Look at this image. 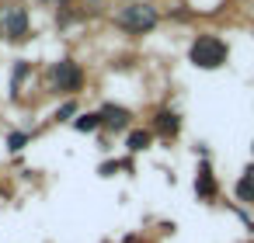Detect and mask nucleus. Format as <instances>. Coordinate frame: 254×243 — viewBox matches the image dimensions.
Listing matches in <instances>:
<instances>
[{"label":"nucleus","mask_w":254,"mask_h":243,"mask_svg":"<svg viewBox=\"0 0 254 243\" xmlns=\"http://www.w3.org/2000/svg\"><path fill=\"white\" fill-rule=\"evenodd\" d=\"M115 21L126 32H132V35H143V32H153L157 28V7L153 4H126L115 14Z\"/></svg>","instance_id":"f257e3e1"},{"label":"nucleus","mask_w":254,"mask_h":243,"mask_svg":"<svg viewBox=\"0 0 254 243\" xmlns=\"http://www.w3.org/2000/svg\"><path fill=\"white\" fill-rule=\"evenodd\" d=\"M191 59H195L198 66L212 70V66H219V63L226 59V46H223L216 35H202V39L191 46Z\"/></svg>","instance_id":"f03ea898"},{"label":"nucleus","mask_w":254,"mask_h":243,"mask_svg":"<svg viewBox=\"0 0 254 243\" xmlns=\"http://www.w3.org/2000/svg\"><path fill=\"white\" fill-rule=\"evenodd\" d=\"M0 32H4L7 39H14V42H21L25 35H28V14H25V7H4L0 11Z\"/></svg>","instance_id":"7ed1b4c3"},{"label":"nucleus","mask_w":254,"mask_h":243,"mask_svg":"<svg viewBox=\"0 0 254 243\" xmlns=\"http://www.w3.org/2000/svg\"><path fill=\"white\" fill-rule=\"evenodd\" d=\"M53 77H56V87H60L63 94H73V91H80V84H84V73H80V66H77V63H70V59L56 63Z\"/></svg>","instance_id":"20e7f679"},{"label":"nucleus","mask_w":254,"mask_h":243,"mask_svg":"<svg viewBox=\"0 0 254 243\" xmlns=\"http://www.w3.org/2000/svg\"><path fill=\"white\" fill-rule=\"evenodd\" d=\"M101 115H105V122L115 125V129H126V125H129V111H126V108H105Z\"/></svg>","instance_id":"39448f33"},{"label":"nucleus","mask_w":254,"mask_h":243,"mask_svg":"<svg viewBox=\"0 0 254 243\" xmlns=\"http://www.w3.org/2000/svg\"><path fill=\"white\" fill-rule=\"evenodd\" d=\"M198 194H205V198H212V194H216V188H212V177H209V170H202V177H198Z\"/></svg>","instance_id":"423d86ee"},{"label":"nucleus","mask_w":254,"mask_h":243,"mask_svg":"<svg viewBox=\"0 0 254 243\" xmlns=\"http://www.w3.org/2000/svg\"><path fill=\"white\" fill-rule=\"evenodd\" d=\"M157 129H160V132H174V129H178L174 115H171V111H164V115H160V122H157Z\"/></svg>","instance_id":"0eeeda50"},{"label":"nucleus","mask_w":254,"mask_h":243,"mask_svg":"<svg viewBox=\"0 0 254 243\" xmlns=\"http://www.w3.org/2000/svg\"><path fill=\"white\" fill-rule=\"evenodd\" d=\"M146 143H150L146 132H132V136H129V149H146Z\"/></svg>","instance_id":"6e6552de"},{"label":"nucleus","mask_w":254,"mask_h":243,"mask_svg":"<svg viewBox=\"0 0 254 243\" xmlns=\"http://www.w3.org/2000/svg\"><path fill=\"white\" fill-rule=\"evenodd\" d=\"M98 118L101 115H80L77 118V129H98Z\"/></svg>","instance_id":"1a4fd4ad"},{"label":"nucleus","mask_w":254,"mask_h":243,"mask_svg":"<svg viewBox=\"0 0 254 243\" xmlns=\"http://www.w3.org/2000/svg\"><path fill=\"white\" fill-rule=\"evenodd\" d=\"M240 194H244V198H251V194H254V188H251V181H244V184H240Z\"/></svg>","instance_id":"9d476101"},{"label":"nucleus","mask_w":254,"mask_h":243,"mask_svg":"<svg viewBox=\"0 0 254 243\" xmlns=\"http://www.w3.org/2000/svg\"><path fill=\"white\" fill-rule=\"evenodd\" d=\"M56 4H60V0H56Z\"/></svg>","instance_id":"9b49d317"}]
</instances>
